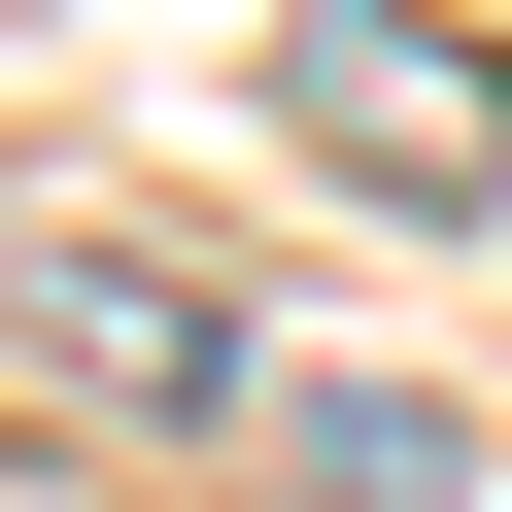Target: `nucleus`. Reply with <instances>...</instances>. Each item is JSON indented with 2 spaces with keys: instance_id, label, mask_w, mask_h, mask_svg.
<instances>
[{
  "instance_id": "f257e3e1",
  "label": "nucleus",
  "mask_w": 512,
  "mask_h": 512,
  "mask_svg": "<svg viewBox=\"0 0 512 512\" xmlns=\"http://www.w3.org/2000/svg\"><path fill=\"white\" fill-rule=\"evenodd\" d=\"M274 103L376 205H512V35H444V0H274Z\"/></svg>"
},
{
  "instance_id": "f03ea898",
  "label": "nucleus",
  "mask_w": 512,
  "mask_h": 512,
  "mask_svg": "<svg viewBox=\"0 0 512 512\" xmlns=\"http://www.w3.org/2000/svg\"><path fill=\"white\" fill-rule=\"evenodd\" d=\"M0 342H35L69 410H137V444H239V308L171 274V239H0Z\"/></svg>"
},
{
  "instance_id": "7ed1b4c3",
  "label": "nucleus",
  "mask_w": 512,
  "mask_h": 512,
  "mask_svg": "<svg viewBox=\"0 0 512 512\" xmlns=\"http://www.w3.org/2000/svg\"><path fill=\"white\" fill-rule=\"evenodd\" d=\"M239 512H478V410H410V376H239Z\"/></svg>"
}]
</instances>
